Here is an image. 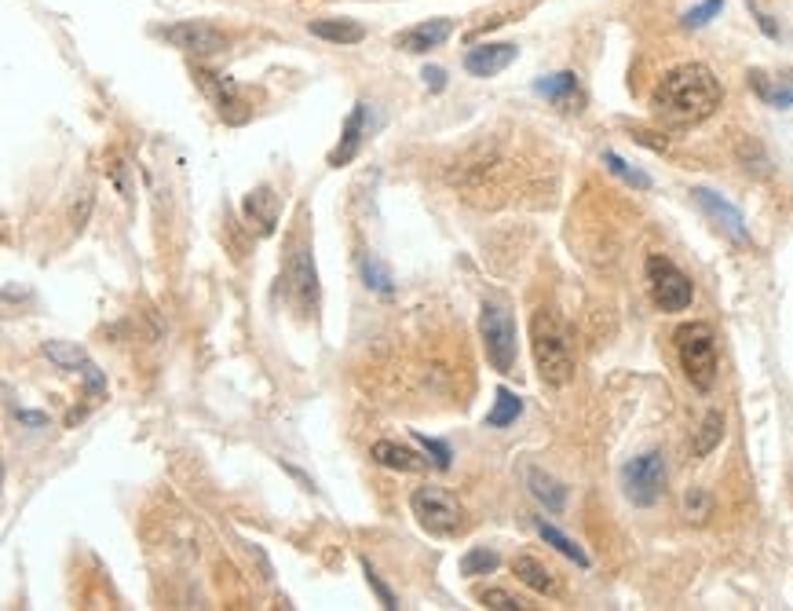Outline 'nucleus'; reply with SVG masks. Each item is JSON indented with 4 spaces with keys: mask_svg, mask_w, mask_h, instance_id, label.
<instances>
[{
    "mask_svg": "<svg viewBox=\"0 0 793 611\" xmlns=\"http://www.w3.org/2000/svg\"><path fill=\"white\" fill-rule=\"evenodd\" d=\"M724 88L702 63H684L658 81L651 107L666 125H698L720 107Z\"/></svg>",
    "mask_w": 793,
    "mask_h": 611,
    "instance_id": "f257e3e1",
    "label": "nucleus"
},
{
    "mask_svg": "<svg viewBox=\"0 0 793 611\" xmlns=\"http://www.w3.org/2000/svg\"><path fill=\"white\" fill-rule=\"evenodd\" d=\"M530 348H534V363H538V374L545 385L563 388L574 377L571 330L549 308L534 311V319H530Z\"/></svg>",
    "mask_w": 793,
    "mask_h": 611,
    "instance_id": "f03ea898",
    "label": "nucleus"
},
{
    "mask_svg": "<svg viewBox=\"0 0 793 611\" xmlns=\"http://www.w3.org/2000/svg\"><path fill=\"white\" fill-rule=\"evenodd\" d=\"M673 341H677L680 366H684L688 381L698 392H709L717 385V337H713V330L706 322H688L673 333Z\"/></svg>",
    "mask_w": 793,
    "mask_h": 611,
    "instance_id": "7ed1b4c3",
    "label": "nucleus"
},
{
    "mask_svg": "<svg viewBox=\"0 0 793 611\" xmlns=\"http://www.w3.org/2000/svg\"><path fill=\"white\" fill-rule=\"evenodd\" d=\"M410 509L428 535L454 538L465 531V505L443 487H417L410 494Z\"/></svg>",
    "mask_w": 793,
    "mask_h": 611,
    "instance_id": "20e7f679",
    "label": "nucleus"
},
{
    "mask_svg": "<svg viewBox=\"0 0 793 611\" xmlns=\"http://www.w3.org/2000/svg\"><path fill=\"white\" fill-rule=\"evenodd\" d=\"M479 333H483L490 366L497 374H512V366H516V322H512V315L501 304L487 301L483 315H479Z\"/></svg>",
    "mask_w": 793,
    "mask_h": 611,
    "instance_id": "39448f33",
    "label": "nucleus"
},
{
    "mask_svg": "<svg viewBox=\"0 0 793 611\" xmlns=\"http://www.w3.org/2000/svg\"><path fill=\"white\" fill-rule=\"evenodd\" d=\"M622 487L625 498L633 505H655L662 494H666V458L658 451H647L640 458H633L622 469Z\"/></svg>",
    "mask_w": 793,
    "mask_h": 611,
    "instance_id": "423d86ee",
    "label": "nucleus"
},
{
    "mask_svg": "<svg viewBox=\"0 0 793 611\" xmlns=\"http://www.w3.org/2000/svg\"><path fill=\"white\" fill-rule=\"evenodd\" d=\"M647 282H651V301L662 311H684L691 308V297H695V286L684 271L666 257H651L647 260Z\"/></svg>",
    "mask_w": 793,
    "mask_h": 611,
    "instance_id": "0eeeda50",
    "label": "nucleus"
},
{
    "mask_svg": "<svg viewBox=\"0 0 793 611\" xmlns=\"http://www.w3.org/2000/svg\"><path fill=\"white\" fill-rule=\"evenodd\" d=\"M286 286H289V301L297 304L300 315L315 311V304H318V275H315V260H311V246H297L293 253H289Z\"/></svg>",
    "mask_w": 793,
    "mask_h": 611,
    "instance_id": "6e6552de",
    "label": "nucleus"
},
{
    "mask_svg": "<svg viewBox=\"0 0 793 611\" xmlns=\"http://www.w3.org/2000/svg\"><path fill=\"white\" fill-rule=\"evenodd\" d=\"M158 37L172 44V48H180L187 55H216L227 48V37H223L216 26L209 22H176V26H161Z\"/></svg>",
    "mask_w": 793,
    "mask_h": 611,
    "instance_id": "1a4fd4ad",
    "label": "nucleus"
},
{
    "mask_svg": "<svg viewBox=\"0 0 793 611\" xmlns=\"http://www.w3.org/2000/svg\"><path fill=\"white\" fill-rule=\"evenodd\" d=\"M691 198L698 202V209L713 220V224L724 231V235L731 238V242H739V246H750V227H746V220H742V213L735 209L731 202H724L717 191H709V187H695L691 191Z\"/></svg>",
    "mask_w": 793,
    "mask_h": 611,
    "instance_id": "9d476101",
    "label": "nucleus"
},
{
    "mask_svg": "<svg viewBox=\"0 0 793 611\" xmlns=\"http://www.w3.org/2000/svg\"><path fill=\"white\" fill-rule=\"evenodd\" d=\"M454 33V22L450 19H428V22H417V26H410V30H402L399 37H395V48H402V52H432V48H439V44L446 41Z\"/></svg>",
    "mask_w": 793,
    "mask_h": 611,
    "instance_id": "9b49d317",
    "label": "nucleus"
},
{
    "mask_svg": "<svg viewBox=\"0 0 793 611\" xmlns=\"http://www.w3.org/2000/svg\"><path fill=\"white\" fill-rule=\"evenodd\" d=\"M516 55H519L516 44H479V48H472L465 55V70L472 77H494L516 63Z\"/></svg>",
    "mask_w": 793,
    "mask_h": 611,
    "instance_id": "f8f14e48",
    "label": "nucleus"
},
{
    "mask_svg": "<svg viewBox=\"0 0 793 611\" xmlns=\"http://www.w3.org/2000/svg\"><path fill=\"white\" fill-rule=\"evenodd\" d=\"M242 213L245 220H249V227H256V235H275L278 227V194L271 191V187H256V191L245 194L242 202Z\"/></svg>",
    "mask_w": 793,
    "mask_h": 611,
    "instance_id": "ddd939ff",
    "label": "nucleus"
},
{
    "mask_svg": "<svg viewBox=\"0 0 793 611\" xmlns=\"http://www.w3.org/2000/svg\"><path fill=\"white\" fill-rule=\"evenodd\" d=\"M366 114H370V103H355V110L348 114V121H344V132H340V143L337 151L329 154V165H348L355 154H359L362 140H366Z\"/></svg>",
    "mask_w": 793,
    "mask_h": 611,
    "instance_id": "4468645a",
    "label": "nucleus"
},
{
    "mask_svg": "<svg viewBox=\"0 0 793 611\" xmlns=\"http://www.w3.org/2000/svg\"><path fill=\"white\" fill-rule=\"evenodd\" d=\"M750 85L768 107H793V70H783L779 77H768L764 70H750Z\"/></svg>",
    "mask_w": 793,
    "mask_h": 611,
    "instance_id": "2eb2a0df",
    "label": "nucleus"
},
{
    "mask_svg": "<svg viewBox=\"0 0 793 611\" xmlns=\"http://www.w3.org/2000/svg\"><path fill=\"white\" fill-rule=\"evenodd\" d=\"M370 458L377 461V465H384V469H395V472H424L428 469V458H421L417 451L399 447V443H392V440L373 443Z\"/></svg>",
    "mask_w": 793,
    "mask_h": 611,
    "instance_id": "dca6fc26",
    "label": "nucleus"
},
{
    "mask_svg": "<svg viewBox=\"0 0 793 611\" xmlns=\"http://www.w3.org/2000/svg\"><path fill=\"white\" fill-rule=\"evenodd\" d=\"M534 92H538V96H545V99H552V103H560V107L578 110V103H582V92H578V74H574V70L541 77V81H534Z\"/></svg>",
    "mask_w": 793,
    "mask_h": 611,
    "instance_id": "f3484780",
    "label": "nucleus"
},
{
    "mask_svg": "<svg viewBox=\"0 0 793 611\" xmlns=\"http://www.w3.org/2000/svg\"><path fill=\"white\" fill-rule=\"evenodd\" d=\"M512 571H516V579L523 582V586H530L534 593H545V597H556V593H560L556 575H552L538 557H527V553H523V557L512 560Z\"/></svg>",
    "mask_w": 793,
    "mask_h": 611,
    "instance_id": "a211bd4d",
    "label": "nucleus"
},
{
    "mask_svg": "<svg viewBox=\"0 0 793 611\" xmlns=\"http://www.w3.org/2000/svg\"><path fill=\"white\" fill-rule=\"evenodd\" d=\"M527 487L549 513H563V505H567V487H563L560 480H552L549 472L527 469Z\"/></svg>",
    "mask_w": 793,
    "mask_h": 611,
    "instance_id": "6ab92c4d",
    "label": "nucleus"
},
{
    "mask_svg": "<svg viewBox=\"0 0 793 611\" xmlns=\"http://www.w3.org/2000/svg\"><path fill=\"white\" fill-rule=\"evenodd\" d=\"M311 33L322 37L329 44H359L366 41V26L355 19H315L311 22Z\"/></svg>",
    "mask_w": 793,
    "mask_h": 611,
    "instance_id": "aec40b11",
    "label": "nucleus"
},
{
    "mask_svg": "<svg viewBox=\"0 0 793 611\" xmlns=\"http://www.w3.org/2000/svg\"><path fill=\"white\" fill-rule=\"evenodd\" d=\"M201 81V88L209 92V99L220 107V114H227L231 107H238V85H234L231 77H223V74H212V70H198L194 74Z\"/></svg>",
    "mask_w": 793,
    "mask_h": 611,
    "instance_id": "412c9836",
    "label": "nucleus"
},
{
    "mask_svg": "<svg viewBox=\"0 0 793 611\" xmlns=\"http://www.w3.org/2000/svg\"><path fill=\"white\" fill-rule=\"evenodd\" d=\"M519 414H523V399L508 388H497L494 410L487 414V429H508V425H516Z\"/></svg>",
    "mask_w": 793,
    "mask_h": 611,
    "instance_id": "4be33fe9",
    "label": "nucleus"
},
{
    "mask_svg": "<svg viewBox=\"0 0 793 611\" xmlns=\"http://www.w3.org/2000/svg\"><path fill=\"white\" fill-rule=\"evenodd\" d=\"M538 535L545 538V542H549V546L556 549V553H563L567 560H574L578 568H589V553H585V549L578 546L574 538L563 535L560 527H552V524H545V520H538Z\"/></svg>",
    "mask_w": 793,
    "mask_h": 611,
    "instance_id": "5701e85b",
    "label": "nucleus"
},
{
    "mask_svg": "<svg viewBox=\"0 0 793 611\" xmlns=\"http://www.w3.org/2000/svg\"><path fill=\"white\" fill-rule=\"evenodd\" d=\"M720 440H724V414H720V410H709L706 418H702V429H698L691 451H695V458H706V454L717 451Z\"/></svg>",
    "mask_w": 793,
    "mask_h": 611,
    "instance_id": "b1692460",
    "label": "nucleus"
},
{
    "mask_svg": "<svg viewBox=\"0 0 793 611\" xmlns=\"http://www.w3.org/2000/svg\"><path fill=\"white\" fill-rule=\"evenodd\" d=\"M44 355H48L55 366H63V370H77V374H81V366L88 363V352H85V348H77L74 341H48V344H44Z\"/></svg>",
    "mask_w": 793,
    "mask_h": 611,
    "instance_id": "393cba45",
    "label": "nucleus"
},
{
    "mask_svg": "<svg viewBox=\"0 0 793 611\" xmlns=\"http://www.w3.org/2000/svg\"><path fill=\"white\" fill-rule=\"evenodd\" d=\"M362 279H366V286H370L373 293H381V297H392V271H388V264H384L381 257H362Z\"/></svg>",
    "mask_w": 793,
    "mask_h": 611,
    "instance_id": "a878e982",
    "label": "nucleus"
},
{
    "mask_svg": "<svg viewBox=\"0 0 793 611\" xmlns=\"http://www.w3.org/2000/svg\"><path fill=\"white\" fill-rule=\"evenodd\" d=\"M603 165H607V169H611L618 180H625L629 187H636V191H651V176H647V172H640V169H633V165H629L622 154L603 151Z\"/></svg>",
    "mask_w": 793,
    "mask_h": 611,
    "instance_id": "bb28decb",
    "label": "nucleus"
},
{
    "mask_svg": "<svg viewBox=\"0 0 793 611\" xmlns=\"http://www.w3.org/2000/svg\"><path fill=\"white\" fill-rule=\"evenodd\" d=\"M497 564H501V557H497L494 549L476 546V549H468L465 557H461V575H465V579H476V575L497 571Z\"/></svg>",
    "mask_w": 793,
    "mask_h": 611,
    "instance_id": "cd10ccee",
    "label": "nucleus"
},
{
    "mask_svg": "<svg viewBox=\"0 0 793 611\" xmlns=\"http://www.w3.org/2000/svg\"><path fill=\"white\" fill-rule=\"evenodd\" d=\"M479 604H483V608H490V611H523V608H530L527 601H519V597H512V593H505V590H483V593H479Z\"/></svg>",
    "mask_w": 793,
    "mask_h": 611,
    "instance_id": "c85d7f7f",
    "label": "nucleus"
},
{
    "mask_svg": "<svg viewBox=\"0 0 793 611\" xmlns=\"http://www.w3.org/2000/svg\"><path fill=\"white\" fill-rule=\"evenodd\" d=\"M720 8H724V0H702V4H698V8H691L680 22H684V30H702V26H706L713 15H720Z\"/></svg>",
    "mask_w": 793,
    "mask_h": 611,
    "instance_id": "c756f323",
    "label": "nucleus"
},
{
    "mask_svg": "<svg viewBox=\"0 0 793 611\" xmlns=\"http://www.w3.org/2000/svg\"><path fill=\"white\" fill-rule=\"evenodd\" d=\"M362 571H366V582H370V590L377 593V601H381V608H388V611L399 608V601H395V593L388 590V586H384V582H381V575H377V571L370 568V560H362Z\"/></svg>",
    "mask_w": 793,
    "mask_h": 611,
    "instance_id": "7c9ffc66",
    "label": "nucleus"
},
{
    "mask_svg": "<svg viewBox=\"0 0 793 611\" xmlns=\"http://www.w3.org/2000/svg\"><path fill=\"white\" fill-rule=\"evenodd\" d=\"M413 440L421 443V451L424 454H432V465L435 469H450V447L446 443H439V440H428V436H421V432H413Z\"/></svg>",
    "mask_w": 793,
    "mask_h": 611,
    "instance_id": "2f4dec72",
    "label": "nucleus"
},
{
    "mask_svg": "<svg viewBox=\"0 0 793 611\" xmlns=\"http://www.w3.org/2000/svg\"><path fill=\"white\" fill-rule=\"evenodd\" d=\"M684 509H688V520L702 524V520L709 516V494L706 491H688V498H684Z\"/></svg>",
    "mask_w": 793,
    "mask_h": 611,
    "instance_id": "473e14b6",
    "label": "nucleus"
},
{
    "mask_svg": "<svg viewBox=\"0 0 793 611\" xmlns=\"http://www.w3.org/2000/svg\"><path fill=\"white\" fill-rule=\"evenodd\" d=\"M424 85L432 88V92H443V85H446V70L443 66H424Z\"/></svg>",
    "mask_w": 793,
    "mask_h": 611,
    "instance_id": "72a5a7b5",
    "label": "nucleus"
},
{
    "mask_svg": "<svg viewBox=\"0 0 793 611\" xmlns=\"http://www.w3.org/2000/svg\"><path fill=\"white\" fill-rule=\"evenodd\" d=\"M15 418H19L22 425H30V429H44V425H48V418H44V414H37V410H19Z\"/></svg>",
    "mask_w": 793,
    "mask_h": 611,
    "instance_id": "f704fd0d",
    "label": "nucleus"
},
{
    "mask_svg": "<svg viewBox=\"0 0 793 611\" xmlns=\"http://www.w3.org/2000/svg\"><path fill=\"white\" fill-rule=\"evenodd\" d=\"M750 8H753V4H750ZM753 15H757V22H761V30L768 33V37H779V26H775V22L768 19V15H761L757 8H753Z\"/></svg>",
    "mask_w": 793,
    "mask_h": 611,
    "instance_id": "c9c22d12",
    "label": "nucleus"
}]
</instances>
